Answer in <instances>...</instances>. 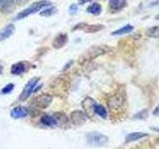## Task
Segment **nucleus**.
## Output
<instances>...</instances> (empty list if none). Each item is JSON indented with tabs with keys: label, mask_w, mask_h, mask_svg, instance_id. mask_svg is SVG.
Here are the masks:
<instances>
[{
	"label": "nucleus",
	"mask_w": 159,
	"mask_h": 149,
	"mask_svg": "<svg viewBox=\"0 0 159 149\" xmlns=\"http://www.w3.org/2000/svg\"><path fill=\"white\" fill-rule=\"evenodd\" d=\"M50 5H51V2L48 1V0H40V1H37V2L31 4L28 8L24 9L22 12H20L16 16V19L19 20V19L26 18L27 16H29V15L36 13V12L40 11L41 9L47 7V6H50Z\"/></svg>",
	"instance_id": "f257e3e1"
},
{
	"label": "nucleus",
	"mask_w": 159,
	"mask_h": 149,
	"mask_svg": "<svg viewBox=\"0 0 159 149\" xmlns=\"http://www.w3.org/2000/svg\"><path fill=\"white\" fill-rule=\"evenodd\" d=\"M87 141L92 146H104L108 142V137L99 132H89L87 134Z\"/></svg>",
	"instance_id": "f03ea898"
},
{
	"label": "nucleus",
	"mask_w": 159,
	"mask_h": 149,
	"mask_svg": "<svg viewBox=\"0 0 159 149\" xmlns=\"http://www.w3.org/2000/svg\"><path fill=\"white\" fill-rule=\"evenodd\" d=\"M39 81H40L39 78H33L31 79H29V82L26 84V86L24 87L23 91L19 97L20 102H25L30 97V94L35 91V88H36Z\"/></svg>",
	"instance_id": "7ed1b4c3"
},
{
	"label": "nucleus",
	"mask_w": 159,
	"mask_h": 149,
	"mask_svg": "<svg viewBox=\"0 0 159 149\" xmlns=\"http://www.w3.org/2000/svg\"><path fill=\"white\" fill-rule=\"evenodd\" d=\"M53 102V96L49 93H42L34 98V106L38 108H47Z\"/></svg>",
	"instance_id": "20e7f679"
},
{
	"label": "nucleus",
	"mask_w": 159,
	"mask_h": 149,
	"mask_svg": "<svg viewBox=\"0 0 159 149\" xmlns=\"http://www.w3.org/2000/svg\"><path fill=\"white\" fill-rule=\"evenodd\" d=\"M70 121L72 124L76 126H81L83 124L86 123L88 116L83 111H74L70 113Z\"/></svg>",
	"instance_id": "39448f33"
},
{
	"label": "nucleus",
	"mask_w": 159,
	"mask_h": 149,
	"mask_svg": "<svg viewBox=\"0 0 159 149\" xmlns=\"http://www.w3.org/2000/svg\"><path fill=\"white\" fill-rule=\"evenodd\" d=\"M28 113H29V111L26 107L19 106H16L12 109L11 112H10V115H11V117L14 119H19V118L26 117L28 115Z\"/></svg>",
	"instance_id": "423d86ee"
},
{
	"label": "nucleus",
	"mask_w": 159,
	"mask_h": 149,
	"mask_svg": "<svg viewBox=\"0 0 159 149\" xmlns=\"http://www.w3.org/2000/svg\"><path fill=\"white\" fill-rule=\"evenodd\" d=\"M27 69H28L27 63L18 62L16 64H14L13 66L11 67V74H16V76H18V74H24L25 72L27 71Z\"/></svg>",
	"instance_id": "0eeeda50"
},
{
	"label": "nucleus",
	"mask_w": 159,
	"mask_h": 149,
	"mask_svg": "<svg viewBox=\"0 0 159 149\" xmlns=\"http://www.w3.org/2000/svg\"><path fill=\"white\" fill-rule=\"evenodd\" d=\"M94 104H96V102L93 101V98L91 97H87V98H84L83 102H82V106L84 109V113L87 114V116L89 115V111H92L91 114H92V116H93V114L94 113L93 112V106H94Z\"/></svg>",
	"instance_id": "6e6552de"
},
{
	"label": "nucleus",
	"mask_w": 159,
	"mask_h": 149,
	"mask_svg": "<svg viewBox=\"0 0 159 149\" xmlns=\"http://www.w3.org/2000/svg\"><path fill=\"white\" fill-rule=\"evenodd\" d=\"M15 31V26L13 24H8L5 26L1 31H0V42L4 41V40L8 39Z\"/></svg>",
	"instance_id": "1a4fd4ad"
},
{
	"label": "nucleus",
	"mask_w": 159,
	"mask_h": 149,
	"mask_svg": "<svg viewBox=\"0 0 159 149\" xmlns=\"http://www.w3.org/2000/svg\"><path fill=\"white\" fill-rule=\"evenodd\" d=\"M67 42H68V36L66 34L61 33V34L57 35L56 38L54 39L53 46H54V48H56V49H60V48L64 47L65 45L67 44Z\"/></svg>",
	"instance_id": "9d476101"
},
{
	"label": "nucleus",
	"mask_w": 159,
	"mask_h": 149,
	"mask_svg": "<svg viewBox=\"0 0 159 149\" xmlns=\"http://www.w3.org/2000/svg\"><path fill=\"white\" fill-rule=\"evenodd\" d=\"M122 103H123V98L119 94H116V96H113L109 98L108 106L111 109H117L122 106Z\"/></svg>",
	"instance_id": "9b49d317"
},
{
	"label": "nucleus",
	"mask_w": 159,
	"mask_h": 149,
	"mask_svg": "<svg viewBox=\"0 0 159 149\" xmlns=\"http://www.w3.org/2000/svg\"><path fill=\"white\" fill-rule=\"evenodd\" d=\"M41 122L44 124V125L49 126V127H54L58 125L56 118H55L54 115H49V114H45V115L42 116L41 118Z\"/></svg>",
	"instance_id": "f8f14e48"
},
{
	"label": "nucleus",
	"mask_w": 159,
	"mask_h": 149,
	"mask_svg": "<svg viewBox=\"0 0 159 149\" xmlns=\"http://www.w3.org/2000/svg\"><path fill=\"white\" fill-rule=\"evenodd\" d=\"M15 10V2L14 0H4L1 6V11L3 13H11Z\"/></svg>",
	"instance_id": "ddd939ff"
},
{
	"label": "nucleus",
	"mask_w": 159,
	"mask_h": 149,
	"mask_svg": "<svg viewBox=\"0 0 159 149\" xmlns=\"http://www.w3.org/2000/svg\"><path fill=\"white\" fill-rule=\"evenodd\" d=\"M145 136H147V134L143 133V132H131V133H129L128 135L125 137V140H126V142L137 141L140 138L145 137Z\"/></svg>",
	"instance_id": "4468645a"
},
{
	"label": "nucleus",
	"mask_w": 159,
	"mask_h": 149,
	"mask_svg": "<svg viewBox=\"0 0 159 149\" xmlns=\"http://www.w3.org/2000/svg\"><path fill=\"white\" fill-rule=\"evenodd\" d=\"M126 5V0H109V6L113 10L122 9Z\"/></svg>",
	"instance_id": "2eb2a0df"
},
{
	"label": "nucleus",
	"mask_w": 159,
	"mask_h": 149,
	"mask_svg": "<svg viewBox=\"0 0 159 149\" xmlns=\"http://www.w3.org/2000/svg\"><path fill=\"white\" fill-rule=\"evenodd\" d=\"M93 112L96 114H98V115H99L101 117H102V118H107V109L104 108V106H102V104H98L96 102V104H94V106H93Z\"/></svg>",
	"instance_id": "dca6fc26"
},
{
	"label": "nucleus",
	"mask_w": 159,
	"mask_h": 149,
	"mask_svg": "<svg viewBox=\"0 0 159 149\" xmlns=\"http://www.w3.org/2000/svg\"><path fill=\"white\" fill-rule=\"evenodd\" d=\"M132 30H133V26H131V25H125V26L119 28V29L116 30V31H113L111 33V35H113V36H118V35H124V34L130 33Z\"/></svg>",
	"instance_id": "f3484780"
},
{
	"label": "nucleus",
	"mask_w": 159,
	"mask_h": 149,
	"mask_svg": "<svg viewBox=\"0 0 159 149\" xmlns=\"http://www.w3.org/2000/svg\"><path fill=\"white\" fill-rule=\"evenodd\" d=\"M88 13H91L93 15H98L102 12V6L98 3H93L92 5H89L87 9Z\"/></svg>",
	"instance_id": "a211bd4d"
},
{
	"label": "nucleus",
	"mask_w": 159,
	"mask_h": 149,
	"mask_svg": "<svg viewBox=\"0 0 159 149\" xmlns=\"http://www.w3.org/2000/svg\"><path fill=\"white\" fill-rule=\"evenodd\" d=\"M104 53H106V50L101 47H93L92 49H89V54L91 55L92 58H96V57L99 56V55H102Z\"/></svg>",
	"instance_id": "6ab92c4d"
},
{
	"label": "nucleus",
	"mask_w": 159,
	"mask_h": 149,
	"mask_svg": "<svg viewBox=\"0 0 159 149\" xmlns=\"http://www.w3.org/2000/svg\"><path fill=\"white\" fill-rule=\"evenodd\" d=\"M104 27L102 26V25H88V26H86V25L84 24V29L86 32H89V33H93V32H98L101 29H103Z\"/></svg>",
	"instance_id": "aec40b11"
},
{
	"label": "nucleus",
	"mask_w": 159,
	"mask_h": 149,
	"mask_svg": "<svg viewBox=\"0 0 159 149\" xmlns=\"http://www.w3.org/2000/svg\"><path fill=\"white\" fill-rule=\"evenodd\" d=\"M146 35L152 38H159V27H152L147 30Z\"/></svg>",
	"instance_id": "412c9836"
},
{
	"label": "nucleus",
	"mask_w": 159,
	"mask_h": 149,
	"mask_svg": "<svg viewBox=\"0 0 159 149\" xmlns=\"http://www.w3.org/2000/svg\"><path fill=\"white\" fill-rule=\"evenodd\" d=\"M55 12H56V9L54 7H50V8H47V9L43 10V11H41L40 15H41V16H51V15H53Z\"/></svg>",
	"instance_id": "4be33fe9"
},
{
	"label": "nucleus",
	"mask_w": 159,
	"mask_h": 149,
	"mask_svg": "<svg viewBox=\"0 0 159 149\" xmlns=\"http://www.w3.org/2000/svg\"><path fill=\"white\" fill-rule=\"evenodd\" d=\"M146 117H148L147 109H143V111H139L138 113H136L135 115H134V118H136V119H145Z\"/></svg>",
	"instance_id": "5701e85b"
},
{
	"label": "nucleus",
	"mask_w": 159,
	"mask_h": 149,
	"mask_svg": "<svg viewBox=\"0 0 159 149\" xmlns=\"http://www.w3.org/2000/svg\"><path fill=\"white\" fill-rule=\"evenodd\" d=\"M14 88V84H8L7 86H5L2 89H1V93L2 94H7L10 93Z\"/></svg>",
	"instance_id": "b1692460"
},
{
	"label": "nucleus",
	"mask_w": 159,
	"mask_h": 149,
	"mask_svg": "<svg viewBox=\"0 0 159 149\" xmlns=\"http://www.w3.org/2000/svg\"><path fill=\"white\" fill-rule=\"evenodd\" d=\"M69 12L71 14H75L78 12V5L77 4H72L69 8Z\"/></svg>",
	"instance_id": "393cba45"
},
{
	"label": "nucleus",
	"mask_w": 159,
	"mask_h": 149,
	"mask_svg": "<svg viewBox=\"0 0 159 149\" xmlns=\"http://www.w3.org/2000/svg\"><path fill=\"white\" fill-rule=\"evenodd\" d=\"M15 2H16L17 4H19V5H24L25 3H26L28 0H14Z\"/></svg>",
	"instance_id": "a878e982"
},
{
	"label": "nucleus",
	"mask_w": 159,
	"mask_h": 149,
	"mask_svg": "<svg viewBox=\"0 0 159 149\" xmlns=\"http://www.w3.org/2000/svg\"><path fill=\"white\" fill-rule=\"evenodd\" d=\"M89 1H92V0H79V4L80 5H84V3L89 2Z\"/></svg>",
	"instance_id": "bb28decb"
},
{
	"label": "nucleus",
	"mask_w": 159,
	"mask_h": 149,
	"mask_svg": "<svg viewBox=\"0 0 159 149\" xmlns=\"http://www.w3.org/2000/svg\"><path fill=\"white\" fill-rule=\"evenodd\" d=\"M153 114H154V115H159V106H157L155 109H154Z\"/></svg>",
	"instance_id": "cd10ccee"
},
{
	"label": "nucleus",
	"mask_w": 159,
	"mask_h": 149,
	"mask_svg": "<svg viewBox=\"0 0 159 149\" xmlns=\"http://www.w3.org/2000/svg\"><path fill=\"white\" fill-rule=\"evenodd\" d=\"M2 72H3V67H2V65L0 64V74H2Z\"/></svg>",
	"instance_id": "c85d7f7f"
},
{
	"label": "nucleus",
	"mask_w": 159,
	"mask_h": 149,
	"mask_svg": "<svg viewBox=\"0 0 159 149\" xmlns=\"http://www.w3.org/2000/svg\"><path fill=\"white\" fill-rule=\"evenodd\" d=\"M3 2H4V0H0V7L2 6V4H3Z\"/></svg>",
	"instance_id": "c756f323"
},
{
	"label": "nucleus",
	"mask_w": 159,
	"mask_h": 149,
	"mask_svg": "<svg viewBox=\"0 0 159 149\" xmlns=\"http://www.w3.org/2000/svg\"><path fill=\"white\" fill-rule=\"evenodd\" d=\"M155 18H156V19H159V15H157V16H156Z\"/></svg>",
	"instance_id": "7c9ffc66"
},
{
	"label": "nucleus",
	"mask_w": 159,
	"mask_h": 149,
	"mask_svg": "<svg viewBox=\"0 0 159 149\" xmlns=\"http://www.w3.org/2000/svg\"><path fill=\"white\" fill-rule=\"evenodd\" d=\"M158 144H159V138H158Z\"/></svg>",
	"instance_id": "2f4dec72"
}]
</instances>
